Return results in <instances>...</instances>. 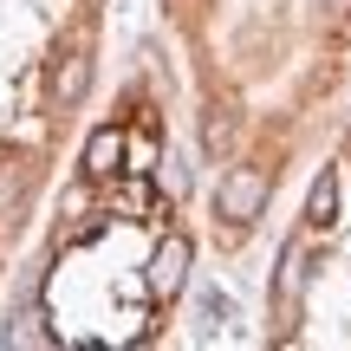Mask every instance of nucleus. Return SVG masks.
Listing matches in <instances>:
<instances>
[{
	"label": "nucleus",
	"mask_w": 351,
	"mask_h": 351,
	"mask_svg": "<svg viewBox=\"0 0 351 351\" xmlns=\"http://www.w3.org/2000/svg\"><path fill=\"white\" fill-rule=\"evenodd\" d=\"M234 137H241V111H234V104H215V111H208V130H202V150L221 156V150H234Z\"/></svg>",
	"instance_id": "nucleus-6"
},
{
	"label": "nucleus",
	"mask_w": 351,
	"mask_h": 351,
	"mask_svg": "<svg viewBox=\"0 0 351 351\" xmlns=\"http://www.w3.org/2000/svg\"><path fill=\"white\" fill-rule=\"evenodd\" d=\"M189 261H195V247H189V234H163L150 254V300H176V293L189 287Z\"/></svg>",
	"instance_id": "nucleus-2"
},
{
	"label": "nucleus",
	"mask_w": 351,
	"mask_h": 351,
	"mask_svg": "<svg viewBox=\"0 0 351 351\" xmlns=\"http://www.w3.org/2000/svg\"><path fill=\"white\" fill-rule=\"evenodd\" d=\"M26 156L20 150H7V143H0V208H13V202H20V189H26Z\"/></svg>",
	"instance_id": "nucleus-8"
},
{
	"label": "nucleus",
	"mask_w": 351,
	"mask_h": 351,
	"mask_svg": "<svg viewBox=\"0 0 351 351\" xmlns=\"http://www.w3.org/2000/svg\"><path fill=\"white\" fill-rule=\"evenodd\" d=\"M117 156H124V130H98L91 137V150H85V163H91V176H117Z\"/></svg>",
	"instance_id": "nucleus-7"
},
{
	"label": "nucleus",
	"mask_w": 351,
	"mask_h": 351,
	"mask_svg": "<svg viewBox=\"0 0 351 351\" xmlns=\"http://www.w3.org/2000/svg\"><path fill=\"white\" fill-rule=\"evenodd\" d=\"M267 195H274V176L261 163H234L221 176V189H215V215H221L228 228H247L267 215Z\"/></svg>",
	"instance_id": "nucleus-1"
},
{
	"label": "nucleus",
	"mask_w": 351,
	"mask_h": 351,
	"mask_svg": "<svg viewBox=\"0 0 351 351\" xmlns=\"http://www.w3.org/2000/svg\"><path fill=\"white\" fill-rule=\"evenodd\" d=\"M339 221V169L313 176V195H306V228H332Z\"/></svg>",
	"instance_id": "nucleus-4"
},
{
	"label": "nucleus",
	"mask_w": 351,
	"mask_h": 351,
	"mask_svg": "<svg viewBox=\"0 0 351 351\" xmlns=\"http://www.w3.org/2000/svg\"><path fill=\"white\" fill-rule=\"evenodd\" d=\"M91 91V52L85 46H65L59 59H52V78H46V98L59 104V111H78Z\"/></svg>",
	"instance_id": "nucleus-3"
},
{
	"label": "nucleus",
	"mask_w": 351,
	"mask_h": 351,
	"mask_svg": "<svg viewBox=\"0 0 351 351\" xmlns=\"http://www.w3.org/2000/svg\"><path fill=\"white\" fill-rule=\"evenodd\" d=\"M326 13H351V0H326Z\"/></svg>",
	"instance_id": "nucleus-10"
},
{
	"label": "nucleus",
	"mask_w": 351,
	"mask_h": 351,
	"mask_svg": "<svg viewBox=\"0 0 351 351\" xmlns=\"http://www.w3.org/2000/svg\"><path fill=\"white\" fill-rule=\"evenodd\" d=\"M163 189H169V195H182V189H189V169H182V156H169V163H163Z\"/></svg>",
	"instance_id": "nucleus-9"
},
{
	"label": "nucleus",
	"mask_w": 351,
	"mask_h": 351,
	"mask_svg": "<svg viewBox=\"0 0 351 351\" xmlns=\"http://www.w3.org/2000/svg\"><path fill=\"white\" fill-rule=\"evenodd\" d=\"M0 345H7V351H46V345H59V339H52V326L39 313H20L7 332H0Z\"/></svg>",
	"instance_id": "nucleus-5"
}]
</instances>
